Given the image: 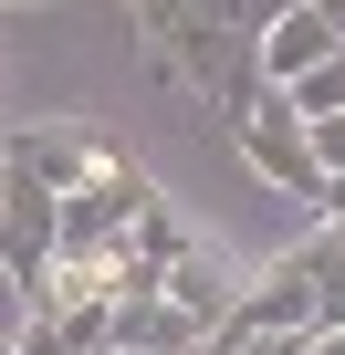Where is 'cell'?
Instances as JSON below:
<instances>
[{"mask_svg": "<svg viewBox=\"0 0 345 355\" xmlns=\"http://www.w3.org/2000/svg\"><path fill=\"white\" fill-rule=\"evenodd\" d=\"M283 11H293V0H136L157 63L178 73L189 94H210L220 125L251 115V94H262V32Z\"/></svg>", "mask_w": 345, "mask_h": 355, "instance_id": "1", "label": "cell"}, {"mask_svg": "<svg viewBox=\"0 0 345 355\" xmlns=\"http://www.w3.org/2000/svg\"><path fill=\"white\" fill-rule=\"evenodd\" d=\"M314 334H324L314 261H303V251H283L262 282H241V303H230V324L210 334V355H230V345H314Z\"/></svg>", "mask_w": 345, "mask_h": 355, "instance_id": "2", "label": "cell"}, {"mask_svg": "<svg viewBox=\"0 0 345 355\" xmlns=\"http://www.w3.org/2000/svg\"><path fill=\"white\" fill-rule=\"evenodd\" d=\"M230 146L251 157V178H262V189L324 199V157H314V125L293 115V94H283V84H262V94H251V115L230 125Z\"/></svg>", "mask_w": 345, "mask_h": 355, "instance_id": "3", "label": "cell"}, {"mask_svg": "<svg viewBox=\"0 0 345 355\" xmlns=\"http://www.w3.org/2000/svg\"><path fill=\"white\" fill-rule=\"evenodd\" d=\"M335 53H345V32L314 11V0H293V11L262 32V84H283V94H293V84H303V73H324Z\"/></svg>", "mask_w": 345, "mask_h": 355, "instance_id": "4", "label": "cell"}, {"mask_svg": "<svg viewBox=\"0 0 345 355\" xmlns=\"http://www.w3.org/2000/svg\"><path fill=\"white\" fill-rule=\"evenodd\" d=\"M11 167H22V178H42L53 199H74V189H94L105 146H94V136H74V125H22V136H11Z\"/></svg>", "mask_w": 345, "mask_h": 355, "instance_id": "5", "label": "cell"}, {"mask_svg": "<svg viewBox=\"0 0 345 355\" xmlns=\"http://www.w3.org/2000/svg\"><path fill=\"white\" fill-rule=\"evenodd\" d=\"M210 334L167 303V293H136V303H115V355H199Z\"/></svg>", "mask_w": 345, "mask_h": 355, "instance_id": "6", "label": "cell"}, {"mask_svg": "<svg viewBox=\"0 0 345 355\" xmlns=\"http://www.w3.org/2000/svg\"><path fill=\"white\" fill-rule=\"evenodd\" d=\"M167 303H178V313H189L199 334H220V324H230V303H241V282H230V272H220V251L199 241V251H189L178 272H167Z\"/></svg>", "mask_w": 345, "mask_h": 355, "instance_id": "7", "label": "cell"}, {"mask_svg": "<svg viewBox=\"0 0 345 355\" xmlns=\"http://www.w3.org/2000/svg\"><path fill=\"white\" fill-rule=\"evenodd\" d=\"M303 261H314V293H324V334H345V230H314Z\"/></svg>", "mask_w": 345, "mask_h": 355, "instance_id": "8", "label": "cell"}, {"mask_svg": "<svg viewBox=\"0 0 345 355\" xmlns=\"http://www.w3.org/2000/svg\"><path fill=\"white\" fill-rule=\"evenodd\" d=\"M293 115H303V125H324V115H345V53H335L324 73H303V84H293Z\"/></svg>", "mask_w": 345, "mask_h": 355, "instance_id": "9", "label": "cell"}, {"mask_svg": "<svg viewBox=\"0 0 345 355\" xmlns=\"http://www.w3.org/2000/svg\"><path fill=\"white\" fill-rule=\"evenodd\" d=\"M11 355H74V345H63V324H22V334H11Z\"/></svg>", "mask_w": 345, "mask_h": 355, "instance_id": "10", "label": "cell"}, {"mask_svg": "<svg viewBox=\"0 0 345 355\" xmlns=\"http://www.w3.org/2000/svg\"><path fill=\"white\" fill-rule=\"evenodd\" d=\"M314 157H324V178H345V115H324V125H314Z\"/></svg>", "mask_w": 345, "mask_h": 355, "instance_id": "11", "label": "cell"}, {"mask_svg": "<svg viewBox=\"0 0 345 355\" xmlns=\"http://www.w3.org/2000/svg\"><path fill=\"white\" fill-rule=\"evenodd\" d=\"M230 355H314V345H230Z\"/></svg>", "mask_w": 345, "mask_h": 355, "instance_id": "12", "label": "cell"}]
</instances>
